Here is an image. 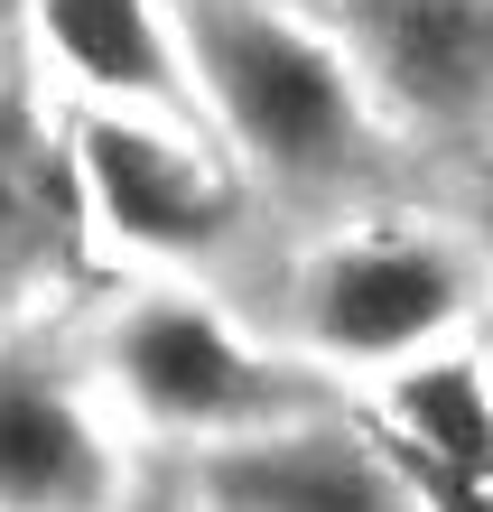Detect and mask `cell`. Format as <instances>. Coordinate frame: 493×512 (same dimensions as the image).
Instances as JSON below:
<instances>
[{"mask_svg":"<svg viewBox=\"0 0 493 512\" xmlns=\"http://www.w3.org/2000/svg\"><path fill=\"white\" fill-rule=\"evenodd\" d=\"M187 47L205 66L214 112L280 177H326L354 149V84L298 19L261 0H187Z\"/></svg>","mask_w":493,"mask_h":512,"instance_id":"6da1fadb","label":"cell"},{"mask_svg":"<svg viewBox=\"0 0 493 512\" xmlns=\"http://www.w3.org/2000/svg\"><path fill=\"white\" fill-rule=\"evenodd\" d=\"M363 38L382 75L419 112H475L493 75V10L484 0H363Z\"/></svg>","mask_w":493,"mask_h":512,"instance_id":"8992f818","label":"cell"},{"mask_svg":"<svg viewBox=\"0 0 493 512\" xmlns=\"http://www.w3.org/2000/svg\"><path fill=\"white\" fill-rule=\"evenodd\" d=\"M84 177H94V205L121 243H149V252H205L224 233V187L187 159L177 140L159 131H131V122H94L84 131Z\"/></svg>","mask_w":493,"mask_h":512,"instance_id":"3957f363","label":"cell"},{"mask_svg":"<svg viewBox=\"0 0 493 512\" xmlns=\"http://www.w3.org/2000/svg\"><path fill=\"white\" fill-rule=\"evenodd\" d=\"M121 382L140 391V410L187 419V429H214V419H242L270 401L252 354L196 308H140L131 336H121Z\"/></svg>","mask_w":493,"mask_h":512,"instance_id":"5b68a950","label":"cell"},{"mask_svg":"<svg viewBox=\"0 0 493 512\" xmlns=\"http://www.w3.org/2000/svg\"><path fill=\"white\" fill-rule=\"evenodd\" d=\"M466 298V270L438 243H354L317 270L307 289V326L326 354H410L419 336H438Z\"/></svg>","mask_w":493,"mask_h":512,"instance_id":"7a4b0ae2","label":"cell"},{"mask_svg":"<svg viewBox=\"0 0 493 512\" xmlns=\"http://www.w3.org/2000/svg\"><path fill=\"white\" fill-rule=\"evenodd\" d=\"M112 457L47 373L0 364V512H103Z\"/></svg>","mask_w":493,"mask_h":512,"instance_id":"277c9868","label":"cell"},{"mask_svg":"<svg viewBox=\"0 0 493 512\" xmlns=\"http://www.w3.org/2000/svg\"><path fill=\"white\" fill-rule=\"evenodd\" d=\"M205 485L224 512H400L391 475L345 438H252L214 457Z\"/></svg>","mask_w":493,"mask_h":512,"instance_id":"52a82bcc","label":"cell"},{"mask_svg":"<svg viewBox=\"0 0 493 512\" xmlns=\"http://www.w3.org/2000/svg\"><path fill=\"white\" fill-rule=\"evenodd\" d=\"M38 28L66 56V75L103 94H168V38L149 0H38Z\"/></svg>","mask_w":493,"mask_h":512,"instance_id":"9c48e42d","label":"cell"},{"mask_svg":"<svg viewBox=\"0 0 493 512\" xmlns=\"http://www.w3.org/2000/svg\"><path fill=\"white\" fill-rule=\"evenodd\" d=\"M400 438H410L419 494L438 512H484V466H493V429H484V391L466 364H428L400 382Z\"/></svg>","mask_w":493,"mask_h":512,"instance_id":"ba28073f","label":"cell"}]
</instances>
